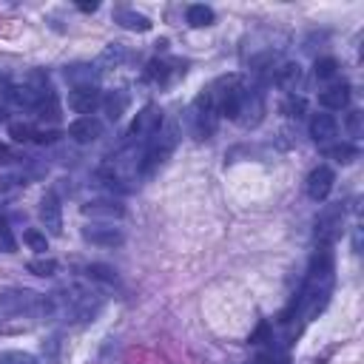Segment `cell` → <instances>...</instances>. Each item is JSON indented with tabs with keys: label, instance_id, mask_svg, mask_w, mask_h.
I'll return each mask as SVG.
<instances>
[{
	"label": "cell",
	"instance_id": "cell-1",
	"mask_svg": "<svg viewBox=\"0 0 364 364\" xmlns=\"http://www.w3.org/2000/svg\"><path fill=\"white\" fill-rule=\"evenodd\" d=\"M333 270H336L333 250L327 245H318L316 253L310 256V264H307V276L301 282V290L287 304V310L279 316V321L287 324L296 316L313 318L316 313H321L324 304H327V299H330V290H333Z\"/></svg>",
	"mask_w": 364,
	"mask_h": 364
},
{
	"label": "cell",
	"instance_id": "cell-32",
	"mask_svg": "<svg viewBox=\"0 0 364 364\" xmlns=\"http://www.w3.org/2000/svg\"><path fill=\"white\" fill-rule=\"evenodd\" d=\"M0 364H37V358L26 350H3L0 353Z\"/></svg>",
	"mask_w": 364,
	"mask_h": 364
},
{
	"label": "cell",
	"instance_id": "cell-33",
	"mask_svg": "<svg viewBox=\"0 0 364 364\" xmlns=\"http://www.w3.org/2000/svg\"><path fill=\"white\" fill-rule=\"evenodd\" d=\"M282 111H284L287 117H296V119H299V117L304 114V100L296 97V94H287L284 102H282Z\"/></svg>",
	"mask_w": 364,
	"mask_h": 364
},
{
	"label": "cell",
	"instance_id": "cell-25",
	"mask_svg": "<svg viewBox=\"0 0 364 364\" xmlns=\"http://www.w3.org/2000/svg\"><path fill=\"white\" fill-rule=\"evenodd\" d=\"M23 185L26 179H20L17 173H0V202H9Z\"/></svg>",
	"mask_w": 364,
	"mask_h": 364
},
{
	"label": "cell",
	"instance_id": "cell-35",
	"mask_svg": "<svg viewBox=\"0 0 364 364\" xmlns=\"http://www.w3.org/2000/svg\"><path fill=\"white\" fill-rule=\"evenodd\" d=\"M256 364H290V358L284 353H279V350H262L256 355Z\"/></svg>",
	"mask_w": 364,
	"mask_h": 364
},
{
	"label": "cell",
	"instance_id": "cell-27",
	"mask_svg": "<svg viewBox=\"0 0 364 364\" xmlns=\"http://www.w3.org/2000/svg\"><path fill=\"white\" fill-rule=\"evenodd\" d=\"M37 114H40V119L46 122H57L60 119V105H57V97H54V91H48L46 97H43V102L37 105Z\"/></svg>",
	"mask_w": 364,
	"mask_h": 364
},
{
	"label": "cell",
	"instance_id": "cell-11",
	"mask_svg": "<svg viewBox=\"0 0 364 364\" xmlns=\"http://www.w3.org/2000/svg\"><path fill=\"white\" fill-rule=\"evenodd\" d=\"M100 102H102V94L97 85H77L68 91V108L80 117H91Z\"/></svg>",
	"mask_w": 364,
	"mask_h": 364
},
{
	"label": "cell",
	"instance_id": "cell-16",
	"mask_svg": "<svg viewBox=\"0 0 364 364\" xmlns=\"http://www.w3.org/2000/svg\"><path fill=\"white\" fill-rule=\"evenodd\" d=\"M264 114V100H262V91L256 88H245V100H242V111H239V119L242 125H256Z\"/></svg>",
	"mask_w": 364,
	"mask_h": 364
},
{
	"label": "cell",
	"instance_id": "cell-14",
	"mask_svg": "<svg viewBox=\"0 0 364 364\" xmlns=\"http://www.w3.org/2000/svg\"><path fill=\"white\" fill-rule=\"evenodd\" d=\"M307 131H310L313 142L327 145V142H333V139H336V134H338V122H336V117H333V114H324V111H321V114H313V117H310Z\"/></svg>",
	"mask_w": 364,
	"mask_h": 364
},
{
	"label": "cell",
	"instance_id": "cell-30",
	"mask_svg": "<svg viewBox=\"0 0 364 364\" xmlns=\"http://www.w3.org/2000/svg\"><path fill=\"white\" fill-rule=\"evenodd\" d=\"M23 242H26L34 253H46V250H48V239H46V233L37 230V228H28V230L23 233Z\"/></svg>",
	"mask_w": 364,
	"mask_h": 364
},
{
	"label": "cell",
	"instance_id": "cell-21",
	"mask_svg": "<svg viewBox=\"0 0 364 364\" xmlns=\"http://www.w3.org/2000/svg\"><path fill=\"white\" fill-rule=\"evenodd\" d=\"M213 17H216L213 9L205 6V3H191V6L185 9V20H188V26H193V28H205V26H210Z\"/></svg>",
	"mask_w": 364,
	"mask_h": 364
},
{
	"label": "cell",
	"instance_id": "cell-15",
	"mask_svg": "<svg viewBox=\"0 0 364 364\" xmlns=\"http://www.w3.org/2000/svg\"><path fill=\"white\" fill-rule=\"evenodd\" d=\"M82 213L97 219V222H114V219H122L125 216V208L114 199H91L82 205Z\"/></svg>",
	"mask_w": 364,
	"mask_h": 364
},
{
	"label": "cell",
	"instance_id": "cell-23",
	"mask_svg": "<svg viewBox=\"0 0 364 364\" xmlns=\"http://www.w3.org/2000/svg\"><path fill=\"white\" fill-rule=\"evenodd\" d=\"M122 60H125V48H122V43H108L105 51L97 57L94 65H97V71H100V68H114V65H119Z\"/></svg>",
	"mask_w": 364,
	"mask_h": 364
},
{
	"label": "cell",
	"instance_id": "cell-38",
	"mask_svg": "<svg viewBox=\"0 0 364 364\" xmlns=\"http://www.w3.org/2000/svg\"><path fill=\"white\" fill-rule=\"evenodd\" d=\"M0 88H3V94H6V88H9V80H6V74H0Z\"/></svg>",
	"mask_w": 364,
	"mask_h": 364
},
{
	"label": "cell",
	"instance_id": "cell-5",
	"mask_svg": "<svg viewBox=\"0 0 364 364\" xmlns=\"http://www.w3.org/2000/svg\"><path fill=\"white\" fill-rule=\"evenodd\" d=\"M245 88H247V85H245L239 77H222V80L210 88L219 117H225V119H239L242 100H245Z\"/></svg>",
	"mask_w": 364,
	"mask_h": 364
},
{
	"label": "cell",
	"instance_id": "cell-28",
	"mask_svg": "<svg viewBox=\"0 0 364 364\" xmlns=\"http://www.w3.org/2000/svg\"><path fill=\"white\" fill-rule=\"evenodd\" d=\"M327 156H330V159H336V162H341V165H347V162H353V159L358 156V148H355V145H350V142L330 145V148H327Z\"/></svg>",
	"mask_w": 364,
	"mask_h": 364
},
{
	"label": "cell",
	"instance_id": "cell-18",
	"mask_svg": "<svg viewBox=\"0 0 364 364\" xmlns=\"http://www.w3.org/2000/svg\"><path fill=\"white\" fill-rule=\"evenodd\" d=\"M114 23H119L128 31H139V34L142 31H151V17H145L136 9H117L114 11Z\"/></svg>",
	"mask_w": 364,
	"mask_h": 364
},
{
	"label": "cell",
	"instance_id": "cell-26",
	"mask_svg": "<svg viewBox=\"0 0 364 364\" xmlns=\"http://www.w3.org/2000/svg\"><path fill=\"white\" fill-rule=\"evenodd\" d=\"M313 74H316V80H333L338 74V60L336 57H318L313 63Z\"/></svg>",
	"mask_w": 364,
	"mask_h": 364
},
{
	"label": "cell",
	"instance_id": "cell-13",
	"mask_svg": "<svg viewBox=\"0 0 364 364\" xmlns=\"http://www.w3.org/2000/svg\"><path fill=\"white\" fill-rule=\"evenodd\" d=\"M77 145H88L94 139L102 136V122L97 117H77L68 122V131H65Z\"/></svg>",
	"mask_w": 364,
	"mask_h": 364
},
{
	"label": "cell",
	"instance_id": "cell-9",
	"mask_svg": "<svg viewBox=\"0 0 364 364\" xmlns=\"http://www.w3.org/2000/svg\"><path fill=\"white\" fill-rule=\"evenodd\" d=\"M82 239L97 247H119L125 242V233L114 222H91L82 228Z\"/></svg>",
	"mask_w": 364,
	"mask_h": 364
},
{
	"label": "cell",
	"instance_id": "cell-6",
	"mask_svg": "<svg viewBox=\"0 0 364 364\" xmlns=\"http://www.w3.org/2000/svg\"><path fill=\"white\" fill-rule=\"evenodd\" d=\"M344 213H347L344 202H330L318 210V216H316V242L318 245H327V247L336 245V239L341 236V228H344Z\"/></svg>",
	"mask_w": 364,
	"mask_h": 364
},
{
	"label": "cell",
	"instance_id": "cell-8",
	"mask_svg": "<svg viewBox=\"0 0 364 364\" xmlns=\"http://www.w3.org/2000/svg\"><path fill=\"white\" fill-rule=\"evenodd\" d=\"M37 216H40V225L46 228L48 236H60L63 233V205H60V196L54 191H46L43 193L40 208H37Z\"/></svg>",
	"mask_w": 364,
	"mask_h": 364
},
{
	"label": "cell",
	"instance_id": "cell-29",
	"mask_svg": "<svg viewBox=\"0 0 364 364\" xmlns=\"http://www.w3.org/2000/svg\"><path fill=\"white\" fill-rule=\"evenodd\" d=\"M26 270L34 273V276H43V279H46V276H54V273L60 270V264H57L54 259H31V262L26 264Z\"/></svg>",
	"mask_w": 364,
	"mask_h": 364
},
{
	"label": "cell",
	"instance_id": "cell-10",
	"mask_svg": "<svg viewBox=\"0 0 364 364\" xmlns=\"http://www.w3.org/2000/svg\"><path fill=\"white\" fill-rule=\"evenodd\" d=\"M333 182H336V173L330 165H316L310 173H307V182H304V191L313 202H324L333 191Z\"/></svg>",
	"mask_w": 364,
	"mask_h": 364
},
{
	"label": "cell",
	"instance_id": "cell-7",
	"mask_svg": "<svg viewBox=\"0 0 364 364\" xmlns=\"http://www.w3.org/2000/svg\"><path fill=\"white\" fill-rule=\"evenodd\" d=\"M48 85H37V82H20V85H9L6 88V100L9 105L20 108V111H37V105L43 102V97L48 94Z\"/></svg>",
	"mask_w": 364,
	"mask_h": 364
},
{
	"label": "cell",
	"instance_id": "cell-34",
	"mask_svg": "<svg viewBox=\"0 0 364 364\" xmlns=\"http://www.w3.org/2000/svg\"><path fill=\"white\" fill-rule=\"evenodd\" d=\"M17 250V239L9 228V222H0V253H14Z\"/></svg>",
	"mask_w": 364,
	"mask_h": 364
},
{
	"label": "cell",
	"instance_id": "cell-24",
	"mask_svg": "<svg viewBox=\"0 0 364 364\" xmlns=\"http://www.w3.org/2000/svg\"><path fill=\"white\" fill-rule=\"evenodd\" d=\"M85 276H88L91 282H100V284H114V282H117V270L108 267V264H100V262L85 264Z\"/></svg>",
	"mask_w": 364,
	"mask_h": 364
},
{
	"label": "cell",
	"instance_id": "cell-2",
	"mask_svg": "<svg viewBox=\"0 0 364 364\" xmlns=\"http://www.w3.org/2000/svg\"><path fill=\"white\" fill-rule=\"evenodd\" d=\"M179 142V122H162V128L145 142L142 154H139V176L151 179L154 173H159V168L171 159V154L176 151Z\"/></svg>",
	"mask_w": 364,
	"mask_h": 364
},
{
	"label": "cell",
	"instance_id": "cell-17",
	"mask_svg": "<svg viewBox=\"0 0 364 364\" xmlns=\"http://www.w3.org/2000/svg\"><path fill=\"white\" fill-rule=\"evenodd\" d=\"M350 102V82H336L318 94V105L327 111H341Z\"/></svg>",
	"mask_w": 364,
	"mask_h": 364
},
{
	"label": "cell",
	"instance_id": "cell-31",
	"mask_svg": "<svg viewBox=\"0 0 364 364\" xmlns=\"http://www.w3.org/2000/svg\"><path fill=\"white\" fill-rule=\"evenodd\" d=\"M34 125H28V122H11L9 125V136L14 139V142H31L34 139Z\"/></svg>",
	"mask_w": 364,
	"mask_h": 364
},
{
	"label": "cell",
	"instance_id": "cell-22",
	"mask_svg": "<svg viewBox=\"0 0 364 364\" xmlns=\"http://www.w3.org/2000/svg\"><path fill=\"white\" fill-rule=\"evenodd\" d=\"M100 105L105 108V117L108 119H119L125 114V108H128V94L125 91H111L108 97H102Z\"/></svg>",
	"mask_w": 364,
	"mask_h": 364
},
{
	"label": "cell",
	"instance_id": "cell-19",
	"mask_svg": "<svg viewBox=\"0 0 364 364\" xmlns=\"http://www.w3.org/2000/svg\"><path fill=\"white\" fill-rule=\"evenodd\" d=\"M65 80L71 82V88L77 85H97V65L91 63H77L65 68Z\"/></svg>",
	"mask_w": 364,
	"mask_h": 364
},
{
	"label": "cell",
	"instance_id": "cell-37",
	"mask_svg": "<svg viewBox=\"0 0 364 364\" xmlns=\"http://www.w3.org/2000/svg\"><path fill=\"white\" fill-rule=\"evenodd\" d=\"M77 9H80V11H85V14H91V11H97V9H100V3H97V0H82V3H77Z\"/></svg>",
	"mask_w": 364,
	"mask_h": 364
},
{
	"label": "cell",
	"instance_id": "cell-12",
	"mask_svg": "<svg viewBox=\"0 0 364 364\" xmlns=\"http://www.w3.org/2000/svg\"><path fill=\"white\" fill-rule=\"evenodd\" d=\"M270 77H273V85H279V88L287 91V94H296V88H299L301 80H304V71H301L299 63L284 60V63H279V65L270 71Z\"/></svg>",
	"mask_w": 364,
	"mask_h": 364
},
{
	"label": "cell",
	"instance_id": "cell-4",
	"mask_svg": "<svg viewBox=\"0 0 364 364\" xmlns=\"http://www.w3.org/2000/svg\"><path fill=\"white\" fill-rule=\"evenodd\" d=\"M162 122H165V117H162V108L159 105L151 102V105L139 108L136 117L131 119L128 131H125V148H136V145L145 148V142L162 128Z\"/></svg>",
	"mask_w": 364,
	"mask_h": 364
},
{
	"label": "cell",
	"instance_id": "cell-3",
	"mask_svg": "<svg viewBox=\"0 0 364 364\" xmlns=\"http://www.w3.org/2000/svg\"><path fill=\"white\" fill-rule=\"evenodd\" d=\"M185 122H188V131H191L193 139H210V136L216 134L219 111H216V102H213L210 88H202V91L193 97V102L188 105Z\"/></svg>",
	"mask_w": 364,
	"mask_h": 364
},
{
	"label": "cell",
	"instance_id": "cell-36",
	"mask_svg": "<svg viewBox=\"0 0 364 364\" xmlns=\"http://www.w3.org/2000/svg\"><path fill=\"white\" fill-rule=\"evenodd\" d=\"M347 134H350L353 139L361 136V111H350V114H347Z\"/></svg>",
	"mask_w": 364,
	"mask_h": 364
},
{
	"label": "cell",
	"instance_id": "cell-20",
	"mask_svg": "<svg viewBox=\"0 0 364 364\" xmlns=\"http://www.w3.org/2000/svg\"><path fill=\"white\" fill-rule=\"evenodd\" d=\"M171 65H173V63L154 57V60L145 65V71H142V80H145V82H154V85H162V82H168V80H171V74L176 71V68H171Z\"/></svg>",
	"mask_w": 364,
	"mask_h": 364
}]
</instances>
